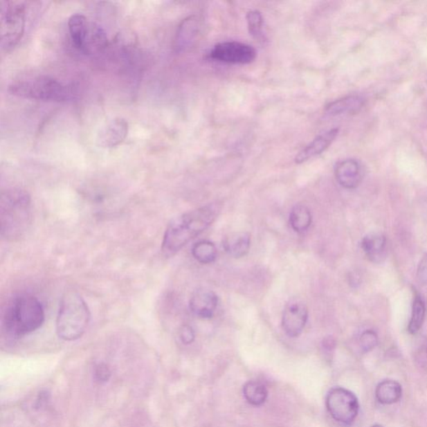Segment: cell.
Instances as JSON below:
<instances>
[{"label":"cell","mask_w":427,"mask_h":427,"mask_svg":"<svg viewBox=\"0 0 427 427\" xmlns=\"http://www.w3.org/2000/svg\"><path fill=\"white\" fill-rule=\"evenodd\" d=\"M93 376L100 383H105L111 378V371L107 364L99 363L96 365L95 370H93Z\"/></svg>","instance_id":"obj_27"},{"label":"cell","mask_w":427,"mask_h":427,"mask_svg":"<svg viewBox=\"0 0 427 427\" xmlns=\"http://www.w3.org/2000/svg\"><path fill=\"white\" fill-rule=\"evenodd\" d=\"M109 46L107 33L104 28L96 24H89L87 40H85L84 54L101 52Z\"/></svg>","instance_id":"obj_19"},{"label":"cell","mask_w":427,"mask_h":427,"mask_svg":"<svg viewBox=\"0 0 427 427\" xmlns=\"http://www.w3.org/2000/svg\"><path fill=\"white\" fill-rule=\"evenodd\" d=\"M246 22L250 35L256 39L263 37L264 19L258 10H251L246 15Z\"/></svg>","instance_id":"obj_25"},{"label":"cell","mask_w":427,"mask_h":427,"mask_svg":"<svg viewBox=\"0 0 427 427\" xmlns=\"http://www.w3.org/2000/svg\"><path fill=\"white\" fill-rule=\"evenodd\" d=\"M335 176L345 189L356 188L363 181V172L360 163L353 158L341 161L335 166Z\"/></svg>","instance_id":"obj_13"},{"label":"cell","mask_w":427,"mask_h":427,"mask_svg":"<svg viewBox=\"0 0 427 427\" xmlns=\"http://www.w3.org/2000/svg\"><path fill=\"white\" fill-rule=\"evenodd\" d=\"M378 344L376 333L372 330L365 331L361 334L360 338V347L364 352L372 351Z\"/></svg>","instance_id":"obj_26"},{"label":"cell","mask_w":427,"mask_h":427,"mask_svg":"<svg viewBox=\"0 0 427 427\" xmlns=\"http://www.w3.org/2000/svg\"><path fill=\"white\" fill-rule=\"evenodd\" d=\"M224 249L234 258H242L249 253L251 235L247 233H238L229 235L223 243Z\"/></svg>","instance_id":"obj_16"},{"label":"cell","mask_w":427,"mask_h":427,"mask_svg":"<svg viewBox=\"0 0 427 427\" xmlns=\"http://www.w3.org/2000/svg\"><path fill=\"white\" fill-rule=\"evenodd\" d=\"M91 320V311L78 292L68 291L60 300L56 331L60 339L76 340L84 334Z\"/></svg>","instance_id":"obj_5"},{"label":"cell","mask_w":427,"mask_h":427,"mask_svg":"<svg viewBox=\"0 0 427 427\" xmlns=\"http://www.w3.org/2000/svg\"><path fill=\"white\" fill-rule=\"evenodd\" d=\"M426 316V306L420 296H415L412 305V317H410L408 331L415 335L421 330L424 323Z\"/></svg>","instance_id":"obj_24"},{"label":"cell","mask_w":427,"mask_h":427,"mask_svg":"<svg viewBox=\"0 0 427 427\" xmlns=\"http://www.w3.org/2000/svg\"><path fill=\"white\" fill-rule=\"evenodd\" d=\"M9 92L24 99L51 102H65L75 96L73 85L61 83L53 77L44 75L20 77L10 84Z\"/></svg>","instance_id":"obj_4"},{"label":"cell","mask_w":427,"mask_h":427,"mask_svg":"<svg viewBox=\"0 0 427 427\" xmlns=\"http://www.w3.org/2000/svg\"><path fill=\"white\" fill-rule=\"evenodd\" d=\"M0 46L10 51L22 39L26 28V2L2 1L0 8Z\"/></svg>","instance_id":"obj_6"},{"label":"cell","mask_w":427,"mask_h":427,"mask_svg":"<svg viewBox=\"0 0 427 427\" xmlns=\"http://www.w3.org/2000/svg\"><path fill=\"white\" fill-rule=\"evenodd\" d=\"M191 252H192L193 257L203 265L213 263L217 257V246L208 241L195 243Z\"/></svg>","instance_id":"obj_23"},{"label":"cell","mask_w":427,"mask_h":427,"mask_svg":"<svg viewBox=\"0 0 427 427\" xmlns=\"http://www.w3.org/2000/svg\"><path fill=\"white\" fill-rule=\"evenodd\" d=\"M219 299L210 289L201 288L195 291L190 300V309L193 314L202 320L213 318L217 310Z\"/></svg>","instance_id":"obj_11"},{"label":"cell","mask_w":427,"mask_h":427,"mask_svg":"<svg viewBox=\"0 0 427 427\" xmlns=\"http://www.w3.org/2000/svg\"><path fill=\"white\" fill-rule=\"evenodd\" d=\"M48 401H50V393L47 392H40L37 401H36V408H42L47 405Z\"/></svg>","instance_id":"obj_31"},{"label":"cell","mask_w":427,"mask_h":427,"mask_svg":"<svg viewBox=\"0 0 427 427\" xmlns=\"http://www.w3.org/2000/svg\"><path fill=\"white\" fill-rule=\"evenodd\" d=\"M179 336H180L182 343L185 345L193 343L195 339L194 329L189 325H182L179 331Z\"/></svg>","instance_id":"obj_28"},{"label":"cell","mask_w":427,"mask_h":427,"mask_svg":"<svg viewBox=\"0 0 427 427\" xmlns=\"http://www.w3.org/2000/svg\"><path fill=\"white\" fill-rule=\"evenodd\" d=\"M308 308L302 300L293 299L284 307L282 325L284 333L291 338L302 334L308 320Z\"/></svg>","instance_id":"obj_9"},{"label":"cell","mask_w":427,"mask_h":427,"mask_svg":"<svg viewBox=\"0 0 427 427\" xmlns=\"http://www.w3.org/2000/svg\"><path fill=\"white\" fill-rule=\"evenodd\" d=\"M322 348L325 352L331 353L336 348V340L332 336H327L322 340Z\"/></svg>","instance_id":"obj_30"},{"label":"cell","mask_w":427,"mask_h":427,"mask_svg":"<svg viewBox=\"0 0 427 427\" xmlns=\"http://www.w3.org/2000/svg\"><path fill=\"white\" fill-rule=\"evenodd\" d=\"M338 134L339 129L334 128L316 136L310 144L307 145L302 150H300L298 156H296L295 162L296 164H302V163L311 160V158L318 156L325 152L335 141Z\"/></svg>","instance_id":"obj_14"},{"label":"cell","mask_w":427,"mask_h":427,"mask_svg":"<svg viewBox=\"0 0 427 427\" xmlns=\"http://www.w3.org/2000/svg\"><path fill=\"white\" fill-rule=\"evenodd\" d=\"M365 100L360 96H348L333 101L325 107V113L330 116L354 115L363 108Z\"/></svg>","instance_id":"obj_15"},{"label":"cell","mask_w":427,"mask_h":427,"mask_svg":"<svg viewBox=\"0 0 427 427\" xmlns=\"http://www.w3.org/2000/svg\"><path fill=\"white\" fill-rule=\"evenodd\" d=\"M290 225L296 233H306L312 223V214L308 207L298 205L293 207L290 214Z\"/></svg>","instance_id":"obj_21"},{"label":"cell","mask_w":427,"mask_h":427,"mask_svg":"<svg viewBox=\"0 0 427 427\" xmlns=\"http://www.w3.org/2000/svg\"><path fill=\"white\" fill-rule=\"evenodd\" d=\"M372 427H383V426H382L381 425H374Z\"/></svg>","instance_id":"obj_33"},{"label":"cell","mask_w":427,"mask_h":427,"mask_svg":"<svg viewBox=\"0 0 427 427\" xmlns=\"http://www.w3.org/2000/svg\"><path fill=\"white\" fill-rule=\"evenodd\" d=\"M69 30L75 46L84 52L85 40H87L89 24L87 17L81 14L71 16L68 21Z\"/></svg>","instance_id":"obj_17"},{"label":"cell","mask_w":427,"mask_h":427,"mask_svg":"<svg viewBox=\"0 0 427 427\" xmlns=\"http://www.w3.org/2000/svg\"><path fill=\"white\" fill-rule=\"evenodd\" d=\"M402 388L399 382L393 380L382 381L376 386V397L378 401L384 405L397 403L401 400Z\"/></svg>","instance_id":"obj_20"},{"label":"cell","mask_w":427,"mask_h":427,"mask_svg":"<svg viewBox=\"0 0 427 427\" xmlns=\"http://www.w3.org/2000/svg\"><path fill=\"white\" fill-rule=\"evenodd\" d=\"M361 247L372 262H380L385 258L386 239L381 234L369 235L361 242Z\"/></svg>","instance_id":"obj_18"},{"label":"cell","mask_w":427,"mask_h":427,"mask_svg":"<svg viewBox=\"0 0 427 427\" xmlns=\"http://www.w3.org/2000/svg\"><path fill=\"white\" fill-rule=\"evenodd\" d=\"M221 208L215 203L174 217L169 223L163 237V255L169 258L177 254L187 244L212 225Z\"/></svg>","instance_id":"obj_1"},{"label":"cell","mask_w":427,"mask_h":427,"mask_svg":"<svg viewBox=\"0 0 427 427\" xmlns=\"http://www.w3.org/2000/svg\"><path fill=\"white\" fill-rule=\"evenodd\" d=\"M210 58L231 64H249L255 60L256 51L250 44L237 42L217 44L210 52Z\"/></svg>","instance_id":"obj_8"},{"label":"cell","mask_w":427,"mask_h":427,"mask_svg":"<svg viewBox=\"0 0 427 427\" xmlns=\"http://www.w3.org/2000/svg\"><path fill=\"white\" fill-rule=\"evenodd\" d=\"M325 406L337 422L351 425L359 413V401L355 394L343 388H334L328 392Z\"/></svg>","instance_id":"obj_7"},{"label":"cell","mask_w":427,"mask_h":427,"mask_svg":"<svg viewBox=\"0 0 427 427\" xmlns=\"http://www.w3.org/2000/svg\"><path fill=\"white\" fill-rule=\"evenodd\" d=\"M200 27V19L197 15H190L183 19L174 38V51L182 53L190 50L197 42Z\"/></svg>","instance_id":"obj_12"},{"label":"cell","mask_w":427,"mask_h":427,"mask_svg":"<svg viewBox=\"0 0 427 427\" xmlns=\"http://www.w3.org/2000/svg\"><path fill=\"white\" fill-rule=\"evenodd\" d=\"M243 395L248 403L252 406H262L267 400L266 386L258 381L246 382L243 388Z\"/></svg>","instance_id":"obj_22"},{"label":"cell","mask_w":427,"mask_h":427,"mask_svg":"<svg viewBox=\"0 0 427 427\" xmlns=\"http://www.w3.org/2000/svg\"><path fill=\"white\" fill-rule=\"evenodd\" d=\"M417 278L421 284L427 283V253L423 255L417 268Z\"/></svg>","instance_id":"obj_29"},{"label":"cell","mask_w":427,"mask_h":427,"mask_svg":"<svg viewBox=\"0 0 427 427\" xmlns=\"http://www.w3.org/2000/svg\"><path fill=\"white\" fill-rule=\"evenodd\" d=\"M129 133V124L123 118H116L105 124L98 133L96 143L103 149H111L123 143Z\"/></svg>","instance_id":"obj_10"},{"label":"cell","mask_w":427,"mask_h":427,"mask_svg":"<svg viewBox=\"0 0 427 427\" xmlns=\"http://www.w3.org/2000/svg\"><path fill=\"white\" fill-rule=\"evenodd\" d=\"M44 320L46 314L42 302L34 296L21 294L7 305L2 327L8 336L17 339L37 331Z\"/></svg>","instance_id":"obj_2"},{"label":"cell","mask_w":427,"mask_h":427,"mask_svg":"<svg viewBox=\"0 0 427 427\" xmlns=\"http://www.w3.org/2000/svg\"><path fill=\"white\" fill-rule=\"evenodd\" d=\"M31 197L26 190L10 188L0 197V226L3 238L14 241L21 237L30 226Z\"/></svg>","instance_id":"obj_3"},{"label":"cell","mask_w":427,"mask_h":427,"mask_svg":"<svg viewBox=\"0 0 427 427\" xmlns=\"http://www.w3.org/2000/svg\"><path fill=\"white\" fill-rule=\"evenodd\" d=\"M421 355L422 357H424V359L427 361V336L424 341V343H423L422 345Z\"/></svg>","instance_id":"obj_32"}]
</instances>
